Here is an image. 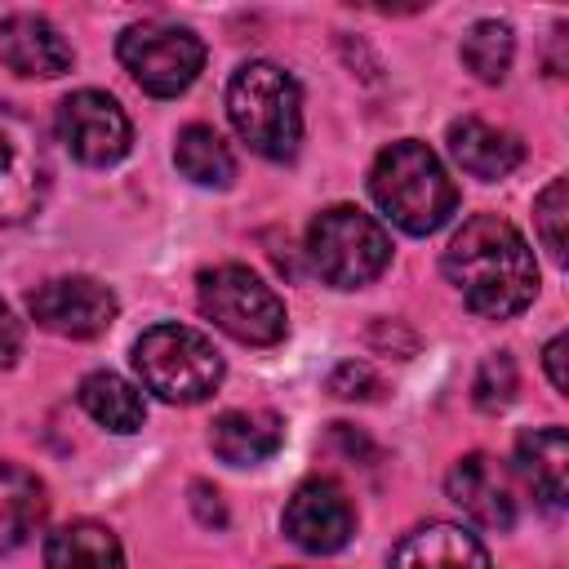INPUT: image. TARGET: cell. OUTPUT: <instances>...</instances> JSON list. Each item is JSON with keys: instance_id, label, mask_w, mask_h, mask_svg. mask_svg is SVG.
<instances>
[{"instance_id": "cell-1", "label": "cell", "mask_w": 569, "mask_h": 569, "mask_svg": "<svg viewBox=\"0 0 569 569\" xmlns=\"http://www.w3.org/2000/svg\"><path fill=\"white\" fill-rule=\"evenodd\" d=\"M445 276L462 293V302L476 316L507 320L525 311L538 293V262L525 236L498 218V213H476L458 227V236L445 249Z\"/></svg>"}, {"instance_id": "cell-2", "label": "cell", "mask_w": 569, "mask_h": 569, "mask_svg": "<svg viewBox=\"0 0 569 569\" xmlns=\"http://www.w3.org/2000/svg\"><path fill=\"white\" fill-rule=\"evenodd\" d=\"M369 196L409 236L440 231L458 209V187L445 173L440 156L413 138H400L378 151V160L369 169Z\"/></svg>"}, {"instance_id": "cell-3", "label": "cell", "mask_w": 569, "mask_h": 569, "mask_svg": "<svg viewBox=\"0 0 569 569\" xmlns=\"http://www.w3.org/2000/svg\"><path fill=\"white\" fill-rule=\"evenodd\" d=\"M227 116L236 133L267 160H289L302 142V93L298 80L276 62H244L227 84Z\"/></svg>"}, {"instance_id": "cell-4", "label": "cell", "mask_w": 569, "mask_h": 569, "mask_svg": "<svg viewBox=\"0 0 569 569\" xmlns=\"http://www.w3.org/2000/svg\"><path fill=\"white\" fill-rule=\"evenodd\" d=\"M133 369L142 387L169 405H200L222 382L218 347L187 325H151L133 342Z\"/></svg>"}, {"instance_id": "cell-5", "label": "cell", "mask_w": 569, "mask_h": 569, "mask_svg": "<svg viewBox=\"0 0 569 569\" xmlns=\"http://www.w3.org/2000/svg\"><path fill=\"white\" fill-rule=\"evenodd\" d=\"M307 258L311 271L333 289H360L378 280L391 262V236L378 218H369L356 204H333L316 213L307 227Z\"/></svg>"}, {"instance_id": "cell-6", "label": "cell", "mask_w": 569, "mask_h": 569, "mask_svg": "<svg viewBox=\"0 0 569 569\" xmlns=\"http://www.w3.org/2000/svg\"><path fill=\"white\" fill-rule=\"evenodd\" d=\"M196 293H200V311L236 342L271 347L284 338V325H289L284 302L258 271H249L240 262L209 267V271H200Z\"/></svg>"}, {"instance_id": "cell-7", "label": "cell", "mask_w": 569, "mask_h": 569, "mask_svg": "<svg viewBox=\"0 0 569 569\" xmlns=\"http://www.w3.org/2000/svg\"><path fill=\"white\" fill-rule=\"evenodd\" d=\"M124 71L133 76L138 89H147L151 98H178L182 89H191V80L204 67V44L196 31L173 27V22H133L120 31L116 44Z\"/></svg>"}, {"instance_id": "cell-8", "label": "cell", "mask_w": 569, "mask_h": 569, "mask_svg": "<svg viewBox=\"0 0 569 569\" xmlns=\"http://www.w3.org/2000/svg\"><path fill=\"white\" fill-rule=\"evenodd\" d=\"M49 178L53 164L36 124L18 107L0 102V227H18L44 204Z\"/></svg>"}, {"instance_id": "cell-9", "label": "cell", "mask_w": 569, "mask_h": 569, "mask_svg": "<svg viewBox=\"0 0 569 569\" xmlns=\"http://www.w3.org/2000/svg\"><path fill=\"white\" fill-rule=\"evenodd\" d=\"M58 138L62 147L80 160V164H116L129 156V142H133V129H129V116L124 107L102 93V89H80V93H67L58 102Z\"/></svg>"}, {"instance_id": "cell-10", "label": "cell", "mask_w": 569, "mask_h": 569, "mask_svg": "<svg viewBox=\"0 0 569 569\" xmlns=\"http://www.w3.org/2000/svg\"><path fill=\"white\" fill-rule=\"evenodd\" d=\"M31 316L62 338H98L116 320V293L89 276H58L27 293Z\"/></svg>"}, {"instance_id": "cell-11", "label": "cell", "mask_w": 569, "mask_h": 569, "mask_svg": "<svg viewBox=\"0 0 569 569\" xmlns=\"http://www.w3.org/2000/svg\"><path fill=\"white\" fill-rule=\"evenodd\" d=\"M284 533L316 556L342 551L356 533V507L333 480H302L284 502Z\"/></svg>"}, {"instance_id": "cell-12", "label": "cell", "mask_w": 569, "mask_h": 569, "mask_svg": "<svg viewBox=\"0 0 569 569\" xmlns=\"http://www.w3.org/2000/svg\"><path fill=\"white\" fill-rule=\"evenodd\" d=\"M449 498L485 529H511L516 525V489L511 476L489 458V453H467L453 462L445 476Z\"/></svg>"}, {"instance_id": "cell-13", "label": "cell", "mask_w": 569, "mask_h": 569, "mask_svg": "<svg viewBox=\"0 0 569 569\" xmlns=\"http://www.w3.org/2000/svg\"><path fill=\"white\" fill-rule=\"evenodd\" d=\"M0 62L18 76L53 80V76L71 71V44L62 40V31L49 18L13 13L0 22Z\"/></svg>"}, {"instance_id": "cell-14", "label": "cell", "mask_w": 569, "mask_h": 569, "mask_svg": "<svg viewBox=\"0 0 569 569\" xmlns=\"http://www.w3.org/2000/svg\"><path fill=\"white\" fill-rule=\"evenodd\" d=\"M391 569H489V551L462 525H422L400 538L391 551Z\"/></svg>"}, {"instance_id": "cell-15", "label": "cell", "mask_w": 569, "mask_h": 569, "mask_svg": "<svg viewBox=\"0 0 569 569\" xmlns=\"http://www.w3.org/2000/svg\"><path fill=\"white\" fill-rule=\"evenodd\" d=\"M445 142H449V156H453L471 178H485V182L507 178V173L525 160V147H520L516 133H507V129H498V124H485V120H476V116L453 120L449 133H445Z\"/></svg>"}, {"instance_id": "cell-16", "label": "cell", "mask_w": 569, "mask_h": 569, "mask_svg": "<svg viewBox=\"0 0 569 569\" xmlns=\"http://www.w3.org/2000/svg\"><path fill=\"white\" fill-rule=\"evenodd\" d=\"M209 445L231 467L267 462L284 445V422L271 409H227L209 427Z\"/></svg>"}, {"instance_id": "cell-17", "label": "cell", "mask_w": 569, "mask_h": 569, "mask_svg": "<svg viewBox=\"0 0 569 569\" xmlns=\"http://www.w3.org/2000/svg\"><path fill=\"white\" fill-rule=\"evenodd\" d=\"M516 471L547 502L565 507L569 498V436L565 427H533L516 440Z\"/></svg>"}, {"instance_id": "cell-18", "label": "cell", "mask_w": 569, "mask_h": 569, "mask_svg": "<svg viewBox=\"0 0 569 569\" xmlns=\"http://www.w3.org/2000/svg\"><path fill=\"white\" fill-rule=\"evenodd\" d=\"M44 511H49V498L36 471L0 458V556L18 551L40 529Z\"/></svg>"}, {"instance_id": "cell-19", "label": "cell", "mask_w": 569, "mask_h": 569, "mask_svg": "<svg viewBox=\"0 0 569 569\" xmlns=\"http://www.w3.org/2000/svg\"><path fill=\"white\" fill-rule=\"evenodd\" d=\"M44 569H124V551L107 525L76 520V525H62L58 533H49Z\"/></svg>"}, {"instance_id": "cell-20", "label": "cell", "mask_w": 569, "mask_h": 569, "mask_svg": "<svg viewBox=\"0 0 569 569\" xmlns=\"http://www.w3.org/2000/svg\"><path fill=\"white\" fill-rule=\"evenodd\" d=\"M80 405H84V413L93 422H102L116 436H129V431H138L147 422L142 391L133 382H124L120 373H107V369H98V373H89L80 382Z\"/></svg>"}, {"instance_id": "cell-21", "label": "cell", "mask_w": 569, "mask_h": 569, "mask_svg": "<svg viewBox=\"0 0 569 569\" xmlns=\"http://www.w3.org/2000/svg\"><path fill=\"white\" fill-rule=\"evenodd\" d=\"M173 160H178V169H182L196 187H231V178H236V160H231L227 142H222L209 124H187V129L178 133Z\"/></svg>"}, {"instance_id": "cell-22", "label": "cell", "mask_w": 569, "mask_h": 569, "mask_svg": "<svg viewBox=\"0 0 569 569\" xmlns=\"http://www.w3.org/2000/svg\"><path fill=\"white\" fill-rule=\"evenodd\" d=\"M511 58H516V40H511V27L498 18H485L462 36V62L485 84H502L511 71Z\"/></svg>"}, {"instance_id": "cell-23", "label": "cell", "mask_w": 569, "mask_h": 569, "mask_svg": "<svg viewBox=\"0 0 569 569\" xmlns=\"http://www.w3.org/2000/svg\"><path fill=\"white\" fill-rule=\"evenodd\" d=\"M565 209H569V182H565V178H551L547 191H542L538 204H533V218H538L542 249H547L556 262L565 258Z\"/></svg>"}, {"instance_id": "cell-24", "label": "cell", "mask_w": 569, "mask_h": 569, "mask_svg": "<svg viewBox=\"0 0 569 569\" xmlns=\"http://www.w3.org/2000/svg\"><path fill=\"white\" fill-rule=\"evenodd\" d=\"M471 396H476V405L480 409H502V405H511V396H516V365H511V356L507 351H498V356H489L480 369H476V382H471Z\"/></svg>"}, {"instance_id": "cell-25", "label": "cell", "mask_w": 569, "mask_h": 569, "mask_svg": "<svg viewBox=\"0 0 569 569\" xmlns=\"http://www.w3.org/2000/svg\"><path fill=\"white\" fill-rule=\"evenodd\" d=\"M329 391L342 396V400H373V396L382 391V382H378V373H373L369 365L347 360V365H338V369L329 373Z\"/></svg>"}, {"instance_id": "cell-26", "label": "cell", "mask_w": 569, "mask_h": 569, "mask_svg": "<svg viewBox=\"0 0 569 569\" xmlns=\"http://www.w3.org/2000/svg\"><path fill=\"white\" fill-rule=\"evenodd\" d=\"M565 351H569V338H565V333H556V338L547 342V351H542L547 378H551V387H556L560 396H569V369H565Z\"/></svg>"}, {"instance_id": "cell-27", "label": "cell", "mask_w": 569, "mask_h": 569, "mask_svg": "<svg viewBox=\"0 0 569 569\" xmlns=\"http://www.w3.org/2000/svg\"><path fill=\"white\" fill-rule=\"evenodd\" d=\"M22 351V325L13 320V311L0 302V369H9Z\"/></svg>"}]
</instances>
